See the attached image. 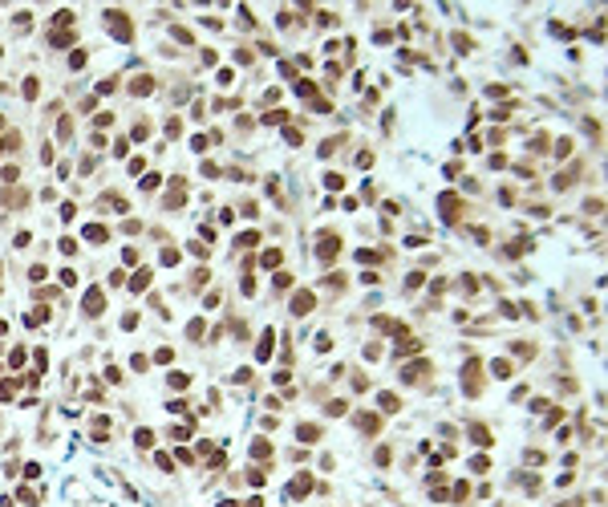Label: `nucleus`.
I'll return each mask as SVG.
<instances>
[{
    "label": "nucleus",
    "mask_w": 608,
    "mask_h": 507,
    "mask_svg": "<svg viewBox=\"0 0 608 507\" xmlns=\"http://www.w3.org/2000/svg\"><path fill=\"white\" fill-rule=\"evenodd\" d=\"M102 20H106V28H110L118 41H134V24H130V16L122 12V8H106Z\"/></svg>",
    "instance_id": "obj_1"
},
{
    "label": "nucleus",
    "mask_w": 608,
    "mask_h": 507,
    "mask_svg": "<svg viewBox=\"0 0 608 507\" xmlns=\"http://www.w3.org/2000/svg\"><path fill=\"white\" fill-rule=\"evenodd\" d=\"M462 394L466 398H478L482 394V361H478V357H470L466 369H462Z\"/></svg>",
    "instance_id": "obj_2"
},
{
    "label": "nucleus",
    "mask_w": 608,
    "mask_h": 507,
    "mask_svg": "<svg viewBox=\"0 0 608 507\" xmlns=\"http://www.w3.org/2000/svg\"><path fill=\"white\" fill-rule=\"evenodd\" d=\"M81 309H85V317H102V309H106V288H102V284L85 288V296H81Z\"/></svg>",
    "instance_id": "obj_3"
},
{
    "label": "nucleus",
    "mask_w": 608,
    "mask_h": 507,
    "mask_svg": "<svg viewBox=\"0 0 608 507\" xmlns=\"http://www.w3.org/2000/svg\"><path fill=\"white\" fill-rule=\"evenodd\" d=\"M438 207H442V219H446V223H454V219H458V211H466V203L454 195V191H442V195H438Z\"/></svg>",
    "instance_id": "obj_4"
},
{
    "label": "nucleus",
    "mask_w": 608,
    "mask_h": 507,
    "mask_svg": "<svg viewBox=\"0 0 608 507\" xmlns=\"http://www.w3.org/2000/svg\"><path fill=\"white\" fill-rule=\"evenodd\" d=\"M316 309V292L312 288H300L296 296H292V317H308Z\"/></svg>",
    "instance_id": "obj_5"
},
{
    "label": "nucleus",
    "mask_w": 608,
    "mask_h": 507,
    "mask_svg": "<svg viewBox=\"0 0 608 507\" xmlns=\"http://www.w3.org/2000/svg\"><path fill=\"white\" fill-rule=\"evenodd\" d=\"M341 252V235H332V231H320V244H316V256L328 264V260H337Z\"/></svg>",
    "instance_id": "obj_6"
},
{
    "label": "nucleus",
    "mask_w": 608,
    "mask_h": 507,
    "mask_svg": "<svg viewBox=\"0 0 608 507\" xmlns=\"http://www.w3.org/2000/svg\"><path fill=\"white\" fill-rule=\"evenodd\" d=\"M426 369L434 373V365H430V361H414V365H406L402 381H410V385H422V381H426Z\"/></svg>",
    "instance_id": "obj_7"
},
{
    "label": "nucleus",
    "mask_w": 608,
    "mask_h": 507,
    "mask_svg": "<svg viewBox=\"0 0 608 507\" xmlns=\"http://www.w3.org/2000/svg\"><path fill=\"white\" fill-rule=\"evenodd\" d=\"M466 434H470V442H474V446H495L491 430H486L482 422H470V426H466Z\"/></svg>",
    "instance_id": "obj_8"
},
{
    "label": "nucleus",
    "mask_w": 608,
    "mask_h": 507,
    "mask_svg": "<svg viewBox=\"0 0 608 507\" xmlns=\"http://www.w3.org/2000/svg\"><path fill=\"white\" fill-rule=\"evenodd\" d=\"M491 377L495 381H511L515 377V365L507 361V357H495V361H491Z\"/></svg>",
    "instance_id": "obj_9"
},
{
    "label": "nucleus",
    "mask_w": 608,
    "mask_h": 507,
    "mask_svg": "<svg viewBox=\"0 0 608 507\" xmlns=\"http://www.w3.org/2000/svg\"><path fill=\"white\" fill-rule=\"evenodd\" d=\"M377 406H381V414H398V410H402V398L393 394V390H381V394H377Z\"/></svg>",
    "instance_id": "obj_10"
},
{
    "label": "nucleus",
    "mask_w": 608,
    "mask_h": 507,
    "mask_svg": "<svg viewBox=\"0 0 608 507\" xmlns=\"http://www.w3.org/2000/svg\"><path fill=\"white\" fill-rule=\"evenodd\" d=\"M130 94H134V98H146V94H154V77H150V73L134 77V81H130Z\"/></svg>",
    "instance_id": "obj_11"
},
{
    "label": "nucleus",
    "mask_w": 608,
    "mask_h": 507,
    "mask_svg": "<svg viewBox=\"0 0 608 507\" xmlns=\"http://www.w3.org/2000/svg\"><path fill=\"white\" fill-rule=\"evenodd\" d=\"M308 491H312V475H308V471H300L296 479H292V487H288V495H300V499H304Z\"/></svg>",
    "instance_id": "obj_12"
},
{
    "label": "nucleus",
    "mask_w": 608,
    "mask_h": 507,
    "mask_svg": "<svg viewBox=\"0 0 608 507\" xmlns=\"http://www.w3.org/2000/svg\"><path fill=\"white\" fill-rule=\"evenodd\" d=\"M296 438H300V442H320V426H316V422H300V426H296Z\"/></svg>",
    "instance_id": "obj_13"
},
{
    "label": "nucleus",
    "mask_w": 608,
    "mask_h": 507,
    "mask_svg": "<svg viewBox=\"0 0 608 507\" xmlns=\"http://www.w3.org/2000/svg\"><path fill=\"white\" fill-rule=\"evenodd\" d=\"M272 341H276V333L268 329V333L260 337V345H256V357H260V361H268V357H272V349H276V345H272Z\"/></svg>",
    "instance_id": "obj_14"
},
{
    "label": "nucleus",
    "mask_w": 608,
    "mask_h": 507,
    "mask_svg": "<svg viewBox=\"0 0 608 507\" xmlns=\"http://www.w3.org/2000/svg\"><path fill=\"white\" fill-rule=\"evenodd\" d=\"M85 240H89V244H106V240H110V227L89 223V227H85Z\"/></svg>",
    "instance_id": "obj_15"
},
{
    "label": "nucleus",
    "mask_w": 608,
    "mask_h": 507,
    "mask_svg": "<svg viewBox=\"0 0 608 507\" xmlns=\"http://www.w3.org/2000/svg\"><path fill=\"white\" fill-rule=\"evenodd\" d=\"M324 414H328V418H345V414H349V402H345V398H332V402L324 406Z\"/></svg>",
    "instance_id": "obj_16"
},
{
    "label": "nucleus",
    "mask_w": 608,
    "mask_h": 507,
    "mask_svg": "<svg viewBox=\"0 0 608 507\" xmlns=\"http://www.w3.org/2000/svg\"><path fill=\"white\" fill-rule=\"evenodd\" d=\"M280 260H284V252H280V248H264V256H260V264H264V268H280Z\"/></svg>",
    "instance_id": "obj_17"
},
{
    "label": "nucleus",
    "mask_w": 608,
    "mask_h": 507,
    "mask_svg": "<svg viewBox=\"0 0 608 507\" xmlns=\"http://www.w3.org/2000/svg\"><path fill=\"white\" fill-rule=\"evenodd\" d=\"M252 459H260V463L272 459V442H268V438H256V442H252Z\"/></svg>",
    "instance_id": "obj_18"
},
{
    "label": "nucleus",
    "mask_w": 608,
    "mask_h": 507,
    "mask_svg": "<svg viewBox=\"0 0 608 507\" xmlns=\"http://www.w3.org/2000/svg\"><path fill=\"white\" fill-rule=\"evenodd\" d=\"M260 122H264V126H280V122H288V110H264Z\"/></svg>",
    "instance_id": "obj_19"
},
{
    "label": "nucleus",
    "mask_w": 608,
    "mask_h": 507,
    "mask_svg": "<svg viewBox=\"0 0 608 507\" xmlns=\"http://www.w3.org/2000/svg\"><path fill=\"white\" fill-rule=\"evenodd\" d=\"M130 288H134V292H146V288H150V268H138L134 280H130Z\"/></svg>",
    "instance_id": "obj_20"
},
{
    "label": "nucleus",
    "mask_w": 608,
    "mask_h": 507,
    "mask_svg": "<svg viewBox=\"0 0 608 507\" xmlns=\"http://www.w3.org/2000/svg\"><path fill=\"white\" fill-rule=\"evenodd\" d=\"M357 426H361V430H369V434H377L381 418H377V414H357Z\"/></svg>",
    "instance_id": "obj_21"
},
{
    "label": "nucleus",
    "mask_w": 608,
    "mask_h": 507,
    "mask_svg": "<svg viewBox=\"0 0 608 507\" xmlns=\"http://www.w3.org/2000/svg\"><path fill=\"white\" fill-rule=\"evenodd\" d=\"M134 442L142 446V451H146V446H154V430H150V426H142V430L134 434Z\"/></svg>",
    "instance_id": "obj_22"
},
{
    "label": "nucleus",
    "mask_w": 608,
    "mask_h": 507,
    "mask_svg": "<svg viewBox=\"0 0 608 507\" xmlns=\"http://www.w3.org/2000/svg\"><path fill=\"white\" fill-rule=\"evenodd\" d=\"M324 187H328V191H341V187H345V174L328 170V174H324Z\"/></svg>",
    "instance_id": "obj_23"
},
{
    "label": "nucleus",
    "mask_w": 608,
    "mask_h": 507,
    "mask_svg": "<svg viewBox=\"0 0 608 507\" xmlns=\"http://www.w3.org/2000/svg\"><path fill=\"white\" fill-rule=\"evenodd\" d=\"M248 483H252V487H264V483H268V471H264V467H252V475H248Z\"/></svg>",
    "instance_id": "obj_24"
},
{
    "label": "nucleus",
    "mask_w": 608,
    "mask_h": 507,
    "mask_svg": "<svg viewBox=\"0 0 608 507\" xmlns=\"http://www.w3.org/2000/svg\"><path fill=\"white\" fill-rule=\"evenodd\" d=\"M16 495H20V503H28V507H41V503H37V499H41V495H37V491H33V487H20V491H16Z\"/></svg>",
    "instance_id": "obj_25"
},
{
    "label": "nucleus",
    "mask_w": 608,
    "mask_h": 507,
    "mask_svg": "<svg viewBox=\"0 0 608 507\" xmlns=\"http://www.w3.org/2000/svg\"><path fill=\"white\" fill-rule=\"evenodd\" d=\"M235 244H239V248H256V244H260V231H243Z\"/></svg>",
    "instance_id": "obj_26"
},
{
    "label": "nucleus",
    "mask_w": 608,
    "mask_h": 507,
    "mask_svg": "<svg viewBox=\"0 0 608 507\" xmlns=\"http://www.w3.org/2000/svg\"><path fill=\"white\" fill-rule=\"evenodd\" d=\"M45 276H49V268H45V264H33V268H28V280H33V284H41Z\"/></svg>",
    "instance_id": "obj_27"
},
{
    "label": "nucleus",
    "mask_w": 608,
    "mask_h": 507,
    "mask_svg": "<svg viewBox=\"0 0 608 507\" xmlns=\"http://www.w3.org/2000/svg\"><path fill=\"white\" fill-rule=\"evenodd\" d=\"M106 434H110V418H98V422H94V438H98V442H102V438H106Z\"/></svg>",
    "instance_id": "obj_28"
},
{
    "label": "nucleus",
    "mask_w": 608,
    "mask_h": 507,
    "mask_svg": "<svg viewBox=\"0 0 608 507\" xmlns=\"http://www.w3.org/2000/svg\"><path fill=\"white\" fill-rule=\"evenodd\" d=\"M57 276H61V284H65V288H73V284H77V272H73V268H61Z\"/></svg>",
    "instance_id": "obj_29"
},
{
    "label": "nucleus",
    "mask_w": 608,
    "mask_h": 507,
    "mask_svg": "<svg viewBox=\"0 0 608 507\" xmlns=\"http://www.w3.org/2000/svg\"><path fill=\"white\" fill-rule=\"evenodd\" d=\"M57 248H61V252H65V256H77V240H73V235H65V240H61V244H57Z\"/></svg>",
    "instance_id": "obj_30"
},
{
    "label": "nucleus",
    "mask_w": 608,
    "mask_h": 507,
    "mask_svg": "<svg viewBox=\"0 0 608 507\" xmlns=\"http://www.w3.org/2000/svg\"><path fill=\"white\" fill-rule=\"evenodd\" d=\"M130 365H134V373H146V365H150V357H142V353H134V357H130Z\"/></svg>",
    "instance_id": "obj_31"
},
{
    "label": "nucleus",
    "mask_w": 608,
    "mask_h": 507,
    "mask_svg": "<svg viewBox=\"0 0 608 507\" xmlns=\"http://www.w3.org/2000/svg\"><path fill=\"white\" fill-rule=\"evenodd\" d=\"M572 146H576L572 138H560V142H556V155H560V159H568V155H572Z\"/></svg>",
    "instance_id": "obj_32"
},
{
    "label": "nucleus",
    "mask_w": 608,
    "mask_h": 507,
    "mask_svg": "<svg viewBox=\"0 0 608 507\" xmlns=\"http://www.w3.org/2000/svg\"><path fill=\"white\" fill-rule=\"evenodd\" d=\"M24 98L37 102V77H24Z\"/></svg>",
    "instance_id": "obj_33"
},
{
    "label": "nucleus",
    "mask_w": 608,
    "mask_h": 507,
    "mask_svg": "<svg viewBox=\"0 0 608 507\" xmlns=\"http://www.w3.org/2000/svg\"><path fill=\"white\" fill-rule=\"evenodd\" d=\"M61 138H73V118H61V126H57Z\"/></svg>",
    "instance_id": "obj_34"
},
{
    "label": "nucleus",
    "mask_w": 608,
    "mask_h": 507,
    "mask_svg": "<svg viewBox=\"0 0 608 507\" xmlns=\"http://www.w3.org/2000/svg\"><path fill=\"white\" fill-rule=\"evenodd\" d=\"M154 463H158V467H162V471H174V459H170V455H166V451H158V455H154Z\"/></svg>",
    "instance_id": "obj_35"
},
{
    "label": "nucleus",
    "mask_w": 608,
    "mask_h": 507,
    "mask_svg": "<svg viewBox=\"0 0 608 507\" xmlns=\"http://www.w3.org/2000/svg\"><path fill=\"white\" fill-rule=\"evenodd\" d=\"M187 337H191V341L203 337V321H191V325H187Z\"/></svg>",
    "instance_id": "obj_36"
},
{
    "label": "nucleus",
    "mask_w": 608,
    "mask_h": 507,
    "mask_svg": "<svg viewBox=\"0 0 608 507\" xmlns=\"http://www.w3.org/2000/svg\"><path fill=\"white\" fill-rule=\"evenodd\" d=\"M170 438L182 442V438H191V426H170Z\"/></svg>",
    "instance_id": "obj_37"
},
{
    "label": "nucleus",
    "mask_w": 608,
    "mask_h": 507,
    "mask_svg": "<svg viewBox=\"0 0 608 507\" xmlns=\"http://www.w3.org/2000/svg\"><path fill=\"white\" fill-rule=\"evenodd\" d=\"M187 381H191L187 373H170V385H174V390H187Z\"/></svg>",
    "instance_id": "obj_38"
},
{
    "label": "nucleus",
    "mask_w": 608,
    "mask_h": 507,
    "mask_svg": "<svg viewBox=\"0 0 608 507\" xmlns=\"http://www.w3.org/2000/svg\"><path fill=\"white\" fill-rule=\"evenodd\" d=\"M53 20H57V24H61V28H65V24H73V12H69V8H61V12H57V16H53Z\"/></svg>",
    "instance_id": "obj_39"
},
{
    "label": "nucleus",
    "mask_w": 608,
    "mask_h": 507,
    "mask_svg": "<svg viewBox=\"0 0 608 507\" xmlns=\"http://www.w3.org/2000/svg\"><path fill=\"white\" fill-rule=\"evenodd\" d=\"M0 178H4V183H16L20 170H16V167H4V170H0Z\"/></svg>",
    "instance_id": "obj_40"
},
{
    "label": "nucleus",
    "mask_w": 608,
    "mask_h": 507,
    "mask_svg": "<svg viewBox=\"0 0 608 507\" xmlns=\"http://www.w3.org/2000/svg\"><path fill=\"white\" fill-rule=\"evenodd\" d=\"M114 85H118V77H106V81H98V94H114Z\"/></svg>",
    "instance_id": "obj_41"
},
{
    "label": "nucleus",
    "mask_w": 608,
    "mask_h": 507,
    "mask_svg": "<svg viewBox=\"0 0 608 507\" xmlns=\"http://www.w3.org/2000/svg\"><path fill=\"white\" fill-rule=\"evenodd\" d=\"M357 260H361V264H377L381 256H377V252H365V248H361V252H357Z\"/></svg>",
    "instance_id": "obj_42"
},
{
    "label": "nucleus",
    "mask_w": 608,
    "mask_h": 507,
    "mask_svg": "<svg viewBox=\"0 0 608 507\" xmlns=\"http://www.w3.org/2000/svg\"><path fill=\"white\" fill-rule=\"evenodd\" d=\"M24 479H41V463H28L24 467Z\"/></svg>",
    "instance_id": "obj_43"
},
{
    "label": "nucleus",
    "mask_w": 608,
    "mask_h": 507,
    "mask_svg": "<svg viewBox=\"0 0 608 507\" xmlns=\"http://www.w3.org/2000/svg\"><path fill=\"white\" fill-rule=\"evenodd\" d=\"M162 264H178V248H162Z\"/></svg>",
    "instance_id": "obj_44"
},
{
    "label": "nucleus",
    "mask_w": 608,
    "mask_h": 507,
    "mask_svg": "<svg viewBox=\"0 0 608 507\" xmlns=\"http://www.w3.org/2000/svg\"><path fill=\"white\" fill-rule=\"evenodd\" d=\"M316 349H320V353H328V349H332V337H328V333H320V337H316Z\"/></svg>",
    "instance_id": "obj_45"
},
{
    "label": "nucleus",
    "mask_w": 608,
    "mask_h": 507,
    "mask_svg": "<svg viewBox=\"0 0 608 507\" xmlns=\"http://www.w3.org/2000/svg\"><path fill=\"white\" fill-rule=\"evenodd\" d=\"M239 292H243V296H252V292H256V280H252V276H243V284H239Z\"/></svg>",
    "instance_id": "obj_46"
},
{
    "label": "nucleus",
    "mask_w": 608,
    "mask_h": 507,
    "mask_svg": "<svg viewBox=\"0 0 608 507\" xmlns=\"http://www.w3.org/2000/svg\"><path fill=\"white\" fill-rule=\"evenodd\" d=\"M49 41H53V45H69V41H73V33H53Z\"/></svg>",
    "instance_id": "obj_47"
},
{
    "label": "nucleus",
    "mask_w": 608,
    "mask_h": 507,
    "mask_svg": "<svg viewBox=\"0 0 608 507\" xmlns=\"http://www.w3.org/2000/svg\"><path fill=\"white\" fill-rule=\"evenodd\" d=\"M470 467H474V471H478V475H482V471H486V467H491V459H482V455H478V459H470Z\"/></svg>",
    "instance_id": "obj_48"
},
{
    "label": "nucleus",
    "mask_w": 608,
    "mask_h": 507,
    "mask_svg": "<svg viewBox=\"0 0 608 507\" xmlns=\"http://www.w3.org/2000/svg\"><path fill=\"white\" fill-rule=\"evenodd\" d=\"M284 138H288V142H292V146H296V142H300V138H304V134H300V130H296V126H288V130H284Z\"/></svg>",
    "instance_id": "obj_49"
},
{
    "label": "nucleus",
    "mask_w": 608,
    "mask_h": 507,
    "mask_svg": "<svg viewBox=\"0 0 608 507\" xmlns=\"http://www.w3.org/2000/svg\"><path fill=\"white\" fill-rule=\"evenodd\" d=\"M146 170V159H130V174H142Z\"/></svg>",
    "instance_id": "obj_50"
},
{
    "label": "nucleus",
    "mask_w": 608,
    "mask_h": 507,
    "mask_svg": "<svg viewBox=\"0 0 608 507\" xmlns=\"http://www.w3.org/2000/svg\"><path fill=\"white\" fill-rule=\"evenodd\" d=\"M4 333H8V321H0V337H4Z\"/></svg>",
    "instance_id": "obj_51"
},
{
    "label": "nucleus",
    "mask_w": 608,
    "mask_h": 507,
    "mask_svg": "<svg viewBox=\"0 0 608 507\" xmlns=\"http://www.w3.org/2000/svg\"><path fill=\"white\" fill-rule=\"evenodd\" d=\"M0 130H4V114H0Z\"/></svg>",
    "instance_id": "obj_52"
}]
</instances>
